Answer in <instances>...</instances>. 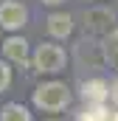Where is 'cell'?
<instances>
[{"label":"cell","instance_id":"8fae6325","mask_svg":"<svg viewBox=\"0 0 118 121\" xmlns=\"http://www.w3.org/2000/svg\"><path fill=\"white\" fill-rule=\"evenodd\" d=\"M104 56H107V62L113 68H118V28L110 31L107 39H104Z\"/></svg>","mask_w":118,"mask_h":121},{"label":"cell","instance_id":"277c9868","mask_svg":"<svg viewBox=\"0 0 118 121\" xmlns=\"http://www.w3.org/2000/svg\"><path fill=\"white\" fill-rule=\"evenodd\" d=\"M113 23H115V14L107 6H96V9H90L87 14H84V28L90 34H110L113 31Z\"/></svg>","mask_w":118,"mask_h":121},{"label":"cell","instance_id":"5bb4252c","mask_svg":"<svg viewBox=\"0 0 118 121\" xmlns=\"http://www.w3.org/2000/svg\"><path fill=\"white\" fill-rule=\"evenodd\" d=\"M45 6H59V3H65V0H42Z\"/></svg>","mask_w":118,"mask_h":121},{"label":"cell","instance_id":"ba28073f","mask_svg":"<svg viewBox=\"0 0 118 121\" xmlns=\"http://www.w3.org/2000/svg\"><path fill=\"white\" fill-rule=\"evenodd\" d=\"M3 54H6L8 62L25 65V62H28V42H25L23 37H8V39L3 42Z\"/></svg>","mask_w":118,"mask_h":121},{"label":"cell","instance_id":"7c38bea8","mask_svg":"<svg viewBox=\"0 0 118 121\" xmlns=\"http://www.w3.org/2000/svg\"><path fill=\"white\" fill-rule=\"evenodd\" d=\"M8 85H11V68H8V62L0 59V93L8 90Z\"/></svg>","mask_w":118,"mask_h":121},{"label":"cell","instance_id":"5b68a950","mask_svg":"<svg viewBox=\"0 0 118 121\" xmlns=\"http://www.w3.org/2000/svg\"><path fill=\"white\" fill-rule=\"evenodd\" d=\"M82 99H84V104H104L110 99V85L101 79L82 82Z\"/></svg>","mask_w":118,"mask_h":121},{"label":"cell","instance_id":"8992f818","mask_svg":"<svg viewBox=\"0 0 118 121\" xmlns=\"http://www.w3.org/2000/svg\"><path fill=\"white\" fill-rule=\"evenodd\" d=\"M70 31H73V17H70L67 11H54V14H48V34H51V37L65 39V37H70Z\"/></svg>","mask_w":118,"mask_h":121},{"label":"cell","instance_id":"4fadbf2b","mask_svg":"<svg viewBox=\"0 0 118 121\" xmlns=\"http://www.w3.org/2000/svg\"><path fill=\"white\" fill-rule=\"evenodd\" d=\"M110 101H113V104H118V79L110 85Z\"/></svg>","mask_w":118,"mask_h":121},{"label":"cell","instance_id":"9a60e30c","mask_svg":"<svg viewBox=\"0 0 118 121\" xmlns=\"http://www.w3.org/2000/svg\"><path fill=\"white\" fill-rule=\"evenodd\" d=\"M110 121H118V113H113V116H110Z\"/></svg>","mask_w":118,"mask_h":121},{"label":"cell","instance_id":"9c48e42d","mask_svg":"<svg viewBox=\"0 0 118 121\" xmlns=\"http://www.w3.org/2000/svg\"><path fill=\"white\" fill-rule=\"evenodd\" d=\"M0 121H31V113L23 104L11 101V104H6V107L0 110Z\"/></svg>","mask_w":118,"mask_h":121},{"label":"cell","instance_id":"3957f363","mask_svg":"<svg viewBox=\"0 0 118 121\" xmlns=\"http://www.w3.org/2000/svg\"><path fill=\"white\" fill-rule=\"evenodd\" d=\"M28 23V9L17 0H6L0 3V26L6 31H20Z\"/></svg>","mask_w":118,"mask_h":121},{"label":"cell","instance_id":"6da1fadb","mask_svg":"<svg viewBox=\"0 0 118 121\" xmlns=\"http://www.w3.org/2000/svg\"><path fill=\"white\" fill-rule=\"evenodd\" d=\"M70 87L62 85V82H42L37 90H34V104L45 113H59L70 104Z\"/></svg>","mask_w":118,"mask_h":121},{"label":"cell","instance_id":"52a82bcc","mask_svg":"<svg viewBox=\"0 0 118 121\" xmlns=\"http://www.w3.org/2000/svg\"><path fill=\"white\" fill-rule=\"evenodd\" d=\"M76 56H79V62L84 65V59L90 62V68H101L104 62H107V56H104V45H93V42H79V48H76Z\"/></svg>","mask_w":118,"mask_h":121},{"label":"cell","instance_id":"30bf717a","mask_svg":"<svg viewBox=\"0 0 118 121\" xmlns=\"http://www.w3.org/2000/svg\"><path fill=\"white\" fill-rule=\"evenodd\" d=\"M76 121H110V113H107V104H87Z\"/></svg>","mask_w":118,"mask_h":121},{"label":"cell","instance_id":"7a4b0ae2","mask_svg":"<svg viewBox=\"0 0 118 121\" xmlns=\"http://www.w3.org/2000/svg\"><path fill=\"white\" fill-rule=\"evenodd\" d=\"M34 70L37 73H59V70H65V62H67V56H65V51L59 48V45H54V42H42L37 51H34Z\"/></svg>","mask_w":118,"mask_h":121}]
</instances>
